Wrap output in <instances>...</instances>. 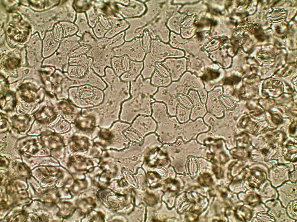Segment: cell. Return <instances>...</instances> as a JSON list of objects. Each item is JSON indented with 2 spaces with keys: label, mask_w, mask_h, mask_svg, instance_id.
<instances>
[{
  "label": "cell",
  "mask_w": 297,
  "mask_h": 222,
  "mask_svg": "<svg viewBox=\"0 0 297 222\" xmlns=\"http://www.w3.org/2000/svg\"><path fill=\"white\" fill-rule=\"evenodd\" d=\"M158 88L151 84L150 78L144 79L141 75L130 82V97L122 104L120 116L131 119L140 115H151V104L155 101L153 97Z\"/></svg>",
  "instance_id": "6da1fadb"
},
{
  "label": "cell",
  "mask_w": 297,
  "mask_h": 222,
  "mask_svg": "<svg viewBox=\"0 0 297 222\" xmlns=\"http://www.w3.org/2000/svg\"><path fill=\"white\" fill-rule=\"evenodd\" d=\"M182 55L180 49L173 48L169 43H165L157 38L150 52L146 53L143 61V68L141 75L144 79L150 78L156 63L162 62L169 58H180Z\"/></svg>",
  "instance_id": "7a4b0ae2"
},
{
  "label": "cell",
  "mask_w": 297,
  "mask_h": 222,
  "mask_svg": "<svg viewBox=\"0 0 297 222\" xmlns=\"http://www.w3.org/2000/svg\"><path fill=\"white\" fill-rule=\"evenodd\" d=\"M111 60L114 73L125 82L135 81L141 75L143 68V61H134L126 55L114 56Z\"/></svg>",
  "instance_id": "3957f363"
},
{
  "label": "cell",
  "mask_w": 297,
  "mask_h": 222,
  "mask_svg": "<svg viewBox=\"0 0 297 222\" xmlns=\"http://www.w3.org/2000/svg\"><path fill=\"white\" fill-rule=\"evenodd\" d=\"M145 0H118L111 2V7L124 19L140 17L146 11Z\"/></svg>",
  "instance_id": "277c9868"
},
{
  "label": "cell",
  "mask_w": 297,
  "mask_h": 222,
  "mask_svg": "<svg viewBox=\"0 0 297 222\" xmlns=\"http://www.w3.org/2000/svg\"><path fill=\"white\" fill-rule=\"evenodd\" d=\"M171 16V14L166 7L162 5L158 15L147 25L146 29L149 30L156 38H158L162 41L165 43H168L171 31L168 28L166 23Z\"/></svg>",
  "instance_id": "5b68a950"
},
{
  "label": "cell",
  "mask_w": 297,
  "mask_h": 222,
  "mask_svg": "<svg viewBox=\"0 0 297 222\" xmlns=\"http://www.w3.org/2000/svg\"><path fill=\"white\" fill-rule=\"evenodd\" d=\"M114 56L126 55L133 60L143 61L146 53L142 48L139 38L130 41H125L119 46L113 49Z\"/></svg>",
  "instance_id": "8992f818"
},
{
  "label": "cell",
  "mask_w": 297,
  "mask_h": 222,
  "mask_svg": "<svg viewBox=\"0 0 297 222\" xmlns=\"http://www.w3.org/2000/svg\"><path fill=\"white\" fill-rule=\"evenodd\" d=\"M150 79L151 84L157 88L167 87L173 82L169 70L163 62L155 63Z\"/></svg>",
  "instance_id": "52a82bcc"
},
{
  "label": "cell",
  "mask_w": 297,
  "mask_h": 222,
  "mask_svg": "<svg viewBox=\"0 0 297 222\" xmlns=\"http://www.w3.org/2000/svg\"><path fill=\"white\" fill-rule=\"evenodd\" d=\"M43 144L36 136H30L21 139L18 141L16 145L21 152L35 154L37 153L45 152L46 149Z\"/></svg>",
  "instance_id": "ba28073f"
},
{
  "label": "cell",
  "mask_w": 297,
  "mask_h": 222,
  "mask_svg": "<svg viewBox=\"0 0 297 222\" xmlns=\"http://www.w3.org/2000/svg\"><path fill=\"white\" fill-rule=\"evenodd\" d=\"M179 58H169L162 62L169 69L172 81L178 80L182 73L183 62Z\"/></svg>",
  "instance_id": "9c48e42d"
},
{
  "label": "cell",
  "mask_w": 297,
  "mask_h": 222,
  "mask_svg": "<svg viewBox=\"0 0 297 222\" xmlns=\"http://www.w3.org/2000/svg\"><path fill=\"white\" fill-rule=\"evenodd\" d=\"M112 26L108 32L105 37L111 38L125 31L129 27L130 24L125 19L112 18Z\"/></svg>",
  "instance_id": "30bf717a"
},
{
  "label": "cell",
  "mask_w": 297,
  "mask_h": 222,
  "mask_svg": "<svg viewBox=\"0 0 297 222\" xmlns=\"http://www.w3.org/2000/svg\"><path fill=\"white\" fill-rule=\"evenodd\" d=\"M74 23L79 29L78 31L76 34L77 36L81 38L86 32H90L94 35L92 28L88 24L85 12L77 13Z\"/></svg>",
  "instance_id": "8fae6325"
},
{
  "label": "cell",
  "mask_w": 297,
  "mask_h": 222,
  "mask_svg": "<svg viewBox=\"0 0 297 222\" xmlns=\"http://www.w3.org/2000/svg\"><path fill=\"white\" fill-rule=\"evenodd\" d=\"M140 45L146 53H149L156 37L147 29H145L139 37Z\"/></svg>",
  "instance_id": "7c38bea8"
},
{
  "label": "cell",
  "mask_w": 297,
  "mask_h": 222,
  "mask_svg": "<svg viewBox=\"0 0 297 222\" xmlns=\"http://www.w3.org/2000/svg\"><path fill=\"white\" fill-rule=\"evenodd\" d=\"M181 15L177 12L172 15L168 19L166 25L171 32L179 34L180 30Z\"/></svg>",
  "instance_id": "4fadbf2b"
},
{
  "label": "cell",
  "mask_w": 297,
  "mask_h": 222,
  "mask_svg": "<svg viewBox=\"0 0 297 222\" xmlns=\"http://www.w3.org/2000/svg\"><path fill=\"white\" fill-rule=\"evenodd\" d=\"M53 134L44 135L41 137L42 143L48 148L56 149L59 146V139L57 136Z\"/></svg>",
  "instance_id": "5bb4252c"
},
{
  "label": "cell",
  "mask_w": 297,
  "mask_h": 222,
  "mask_svg": "<svg viewBox=\"0 0 297 222\" xmlns=\"http://www.w3.org/2000/svg\"><path fill=\"white\" fill-rule=\"evenodd\" d=\"M73 3V7L77 13L86 12L90 7L91 1H75Z\"/></svg>",
  "instance_id": "9a60e30c"
},
{
  "label": "cell",
  "mask_w": 297,
  "mask_h": 222,
  "mask_svg": "<svg viewBox=\"0 0 297 222\" xmlns=\"http://www.w3.org/2000/svg\"><path fill=\"white\" fill-rule=\"evenodd\" d=\"M222 39L214 38L210 39L204 45V49L208 51L214 50L218 48L222 43Z\"/></svg>",
  "instance_id": "2e32d148"
},
{
  "label": "cell",
  "mask_w": 297,
  "mask_h": 222,
  "mask_svg": "<svg viewBox=\"0 0 297 222\" xmlns=\"http://www.w3.org/2000/svg\"><path fill=\"white\" fill-rule=\"evenodd\" d=\"M196 17L193 14H189L182 17L180 21L181 26L184 28H188L193 26L196 20Z\"/></svg>",
  "instance_id": "e0dca14e"
},
{
  "label": "cell",
  "mask_w": 297,
  "mask_h": 222,
  "mask_svg": "<svg viewBox=\"0 0 297 222\" xmlns=\"http://www.w3.org/2000/svg\"><path fill=\"white\" fill-rule=\"evenodd\" d=\"M71 74L74 76L82 77L86 75L88 72V69L84 65H78L72 69Z\"/></svg>",
  "instance_id": "ac0fdd59"
},
{
  "label": "cell",
  "mask_w": 297,
  "mask_h": 222,
  "mask_svg": "<svg viewBox=\"0 0 297 222\" xmlns=\"http://www.w3.org/2000/svg\"><path fill=\"white\" fill-rule=\"evenodd\" d=\"M219 75V72L210 71L203 76V79L205 80H210L217 78Z\"/></svg>",
  "instance_id": "d6986e66"
},
{
  "label": "cell",
  "mask_w": 297,
  "mask_h": 222,
  "mask_svg": "<svg viewBox=\"0 0 297 222\" xmlns=\"http://www.w3.org/2000/svg\"><path fill=\"white\" fill-rule=\"evenodd\" d=\"M282 84V82L280 81L276 80L273 82L272 86L273 88H276L280 86Z\"/></svg>",
  "instance_id": "ffe728a7"
},
{
  "label": "cell",
  "mask_w": 297,
  "mask_h": 222,
  "mask_svg": "<svg viewBox=\"0 0 297 222\" xmlns=\"http://www.w3.org/2000/svg\"><path fill=\"white\" fill-rule=\"evenodd\" d=\"M293 82L296 85H297V75L295 76L292 79Z\"/></svg>",
  "instance_id": "44dd1931"
}]
</instances>
